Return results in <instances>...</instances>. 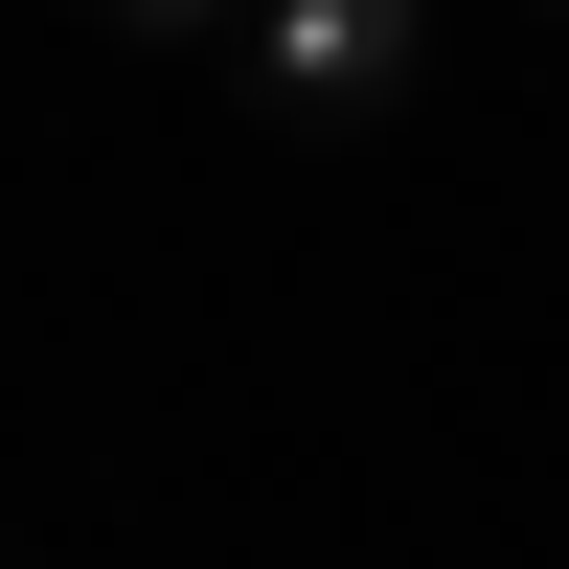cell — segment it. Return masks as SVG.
<instances>
[{"instance_id":"obj_1","label":"cell","mask_w":569,"mask_h":569,"mask_svg":"<svg viewBox=\"0 0 569 569\" xmlns=\"http://www.w3.org/2000/svg\"><path fill=\"white\" fill-rule=\"evenodd\" d=\"M206 69L251 91V114L342 137V114H388V91L433 69V23H410V0H273V23H206Z\"/></svg>"}]
</instances>
